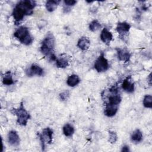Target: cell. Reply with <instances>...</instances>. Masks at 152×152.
I'll list each match as a JSON object with an SVG mask.
<instances>
[{"label":"cell","mask_w":152,"mask_h":152,"mask_svg":"<svg viewBox=\"0 0 152 152\" xmlns=\"http://www.w3.org/2000/svg\"><path fill=\"white\" fill-rule=\"evenodd\" d=\"M8 141L11 145L14 147L18 146L20 142V137L18 133L14 130L10 131L8 134Z\"/></svg>","instance_id":"8fae6325"},{"label":"cell","mask_w":152,"mask_h":152,"mask_svg":"<svg viewBox=\"0 0 152 152\" xmlns=\"http://www.w3.org/2000/svg\"><path fill=\"white\" fill-rule=\"evenodd\" d=\"M130 28L131 25L126 21L119 22L117 24L116 31L119 34V37L122 39L123 41H125V38H126V37L129 34Z\"/></svg>","instance_id":"52a82bcc"},{"label":"cell","mask_w":152,"mask_h":152,"mask_svg":"<svg viewBox=\"0 0 152 152\" xmlns=\"http://www.w3.org/2000/svg\"><path fill=\"white\" fill-rule=\"evenodd\" d=\"M64 3L65 5V7L64 8V10H65L68 7L70 8L71 7L75 5V4H77V1H74V0H69V1L65 0V1H64Z\"/></svg>","instance_id":"cb8c5ba5"},{"label":"cell","mask_w":152,"mask_h":152,"mask_svg":"<svg viewBox=\"0 0 152 152\" xmlns=\"http://www.w3.org/2000/svg\"><path fill=\"white\" fill-rule=\"evenodd\" d=\"M69 96V92L68 91H65L59 94V98L61 100L65 101L68 99Z\"/></svg>","instance_id":"d4e9b609"},{"label":"cell","mask_w":152,"mask_h":152,"mask_svg":"<svg viewBox=\"0 0 152 152\" xmlns=\"http://www.w3.org/2000/svg\"><path fill=\"white\" fill-rule=\"evenodd\" d=\"M142 133L139 129H137L135 131H134L131 135V141L135 143L140 142L142 141Z\"/></svg>","instance_id":"2e32d148"},{"label":"cell","mask_w":152,"mask_h":152,"mask_svg":"<svg viewBox=\"0 0 152 152\" xmlns=\"http://www.w3.org/2000/svg\"><path fill=\"white\" fill-rule=\"evenodd\" d=\"M148 82L150 85L151 84V73L150 74V75H148Z\"/></svg>","instance_id":"4316f807"},{"label":"cell","mask_w":152,"mask_h":152,"mask_svg":"<svg viewBox=\"0 0 152 152\" xmlns=\"http://www.w3.org/2000/svg\"><path fill=\"white\" fill-rule=\"evenodd\" d=\"M36 6L35 1L23 0L18 2L12 12L15 24L18 25L26 16L31 15Z\"/></svg>","instance_id":"6da1fadb"},{"label":"cell","mask_w":152,"mask_h":152,"mask_svg":"<svg viewBox=\"0 0 152 152\" xmlns=\"http://www.w3.org/2000/svg\"><path fill=\"white\" fill-rule=\"evenodd\" d=\"M118 110V106L106 104L104 114L107 117H112L116 115Z\"/></svg>","instance_id":"9a60e30c"},{"label":"cell","mask_w":152,"mask_h":152,"mask_svg":"<svg viewBox=\"0 0 152 152\" xmlns=\"http://www.w3.org/2000/svg\"><path fill=\"white\" fill-rule=\"evenodd\" d=\"M121 151L122 152H128L130 151V149H129V147L128 145H125L122 147L121 149Z\"/></svg>","instance_id":"484cf974"},{"label":"cell","mask_w":152,"mask_h":152,"mask_svg":"<svg viewBox=\"0 0 152 152\" xmlns=\"http://www.w3.org/2000/svg\"><path fill=\"white\" fill-rule=\"evenodd\" d=\"M11 112L13 115L17 116V123L21 126H26L30 118V115L25 109L23 102L20 103L18 108L12 109Z\"/></svg>","instance_id":"277c9868"},{"label":"cell","mask_w":152,"mask_h":152,"mask_svg":"<svg viewBox=\"0 0 152 152\" xmlns=\"http://www.w3.org/2000/svg\"><path fill=\"white\" fill-rule=\"evenodd\" d=\"M25 72L28 77H33L34 75L42 76L44 74V69L36 64H31L26 69Z\"/></svg>","instance_id":"ba28073f"},{"label":"cell","mask_w":152,"mask_h":152,"mask_svg":"<svg viewBox=\"0 0 152 152\" xmlns=\"http://www.w3.org/2000/svg\"><path fill=\"white\" fill-rule=\"evenodd\" d=\"M122 87L123 90L128 93H131L134 92L135 88L134 83L131 75L127 76L124 79L122 84Z\"/></svg>","instance_id":"30bf717a"},{"label":"cell","mask_w":152,"mask_h":152,"mask_svg":"<svg viewBox=\"0 0 152 152\" xmlns=\"http://www.w3.org/2000/svg\"><path fill=\"white\" fill-rule=\"evenodd\" d=\"M101 27V24L97 20H94L89 24L88 28L89 30L93 32L98 30Z\"/></svg>","instance_id":"7402d4cb"},{"label":"cell","mask_w":152,"mask_h":152,"mask_svg":"<svg viewBox=\"0 0 152 152\" xmlns=\"http://www.w3.org/2000/svg\"><path fill=\"white\" fill-rule=\"evenodd\" d=\"M2 83L6 86H10L14 83V81L12 78V75L10 71H7L3 75Z\"/></svg>","instance_id":"d6986e66"},{"label":"cell","mask_w":152,"mask_h":152,"mask_svg":"<svg viewBox=\"0 0 152 152\" xmlns=\"http://www.w3.org/2000/svg\"><path fill=\"white\" fill-rule=\"evenodd\" d=\"M55 39L52 33H48L42 40L40 46V52L49 61H56V56L54 53Z\"/></svg>","instance_id":"7a4b0ae2"},{"label":"cell","mask_w":152,"mask_h":152,"mask_svg":"<svg viewBox=\"0 0 152 152\" xmlns=\"http://www.w3.org/2000/svg\"><path fill=\"white\" fill-rule=\"evenodd\" d=\"M118 59L120 61L126 63L129 61L131 54L129 51L126 48H118L116 49Z\"/></svg>","instance_id":"9c48e42d"},{"label":"cell","mask_w":152,"mask_h":152,"mask_svg":"<svg viewBox=\"0 0 152 152\" xmlns=\"http://www.w3.org/2000/svg\"><path fill=\"white\" fill-rule=\"evenodd\" d=\"M118 140V136L116 133L114 131L110 130L109 131V141L111 144H114Z\"/></svg>","instance_id":"603a6c76"},{"label":"cell","mask_w":152,"mask_h":152,"mask_svg":"<svg viewBox=\"0 0 152 152\" xmlns=\"http://www.w3.org/2000/svg\"><path fill=\"white\" fill-rule=\"evenodd\" d=\"M38 136L41 143L42 151L45 150L46 144H50L53 140V130L49 128H44L41 133H38Z\"/></svg>","instance_id":"5b68a950"},{"label":"cell","mask_w":152,"mask_h":152,"mask_svg":"<svg viewBox=\"0 0 152 152\" xmlns=\"http://www.w3.org/2000/svg\"><path fill=\"white\" fill-rule=\"evenodd\" d=\"M101 40L106 45L109 46L113 39L112 33L106 28H103L101 31L100 36Z\"/></svg>","instance_id":"7c38bea8"},{"label":"cell","mask_w":152,"mask_h":152,"mask_svg":"<svg viewBox=\"0 0 152 152\" xmlns=\"http://www.w3.org/2000/svg\"><path fill=\"white\" fill-rule=\"evenodd\" d=\"M143 106L146 108H152V96L150 94H147L143 99Z\"/></svg>","instance_id":"44dd1931"},{"label":"cell","mask_w":152,"mask_h":152,"mask_svg":"<svg viewBox=\"0 0 152 152\" xmlns=\"http://www.w3.org/2000/svg\"><path fill=\"white\" fill-rule=\"evenodd\" d=\"M64 134L68 137H71L74 133V128L69 124H66L62 128Z\"/></svg>","instance_id":"ffe728a7"},{"label":"cell","mask_w":152,"mask_h":152,"mask_svg":"<svg viewBox=\"0 0 152 152\" xmlns=\"http://www.w3.org/2000/svg\"><path fill=\"white\" fill-rule=\"evenodd\" d=\"M80 79L79 77L76 74H72L69 75L66 80V84L69 87H75L79 84Z\"/></svg>","instance_id":"e0dca14e"},{"label":"cell","mask_w":152,"mask_h":152,"mask_svg":"<svg viewBox=\"0 0 152 152\" xmlns=\"http://www.w3.org/2000/svg\"><path fill=\"white\" fill-rule=\"evenodd\" d=\"M61 2V1H57V0H50L46 1L45 4V7L48 11L51 12H53L56 10V8L58 7V5Z\"/></svg>","instance_id":"ac0fdd59"},{"label":"cell","mask_w":152,"mask_h":152,"mask_svg":"<svg viewBox=\"0 0 152 152\" xmlns=\"http://www.w3.org/2000/svg\"><path fill=\"white\" fill-rule=\"evenodd\" d=\"M56 65L59 68H65L69 65V61L66 55L62 54L56 59Z\"/></svg>","instance_id":"5bb4252c"},{"label":"cell","mask_w":152,"mask_h":152,"mask_svg":"<svg viewBox=\"0 0 152 152\" xmlns=\"http://www.w3.org/2000/svg\"><path fill=\"white\" fill-rule=\"evenodd\" d=\"M94 68L98 72H105L109 69V62L104 57V55L103 53H101V54L94 62Z\"/></svg>","instance_id":"8992f818"},{"label":"cell","mask_w":152,"mask_h":152,"mask_svg":"<svg viewBox=\"0 0 152 152\" xmlns=\"http://www.w3.org/2000/svg\"><path fill=\"white\" fill-rule=\"evenodd\" d=\"M77 47L83 51H86L88 49L90 45L89 39L86 36H83L79 39L77 42Z\"/></svg>","instance_id":"4fadbf2b"},{"label":"cell","mask_w":152,"mask_h":152,"mask_svg":"<svg viewBox=\"0 0 152 152\" xmlns=\"http://www.w3.org/2000/svg\"><path fill=\"white\" fill-rule=\"evenodd\" d=\"M14 36L22 44L28 46L33 42V37L30 34L28 28L25 26H21L14 33Z\"/></svg>","instance_id":"3957f363"}]
</instances>
